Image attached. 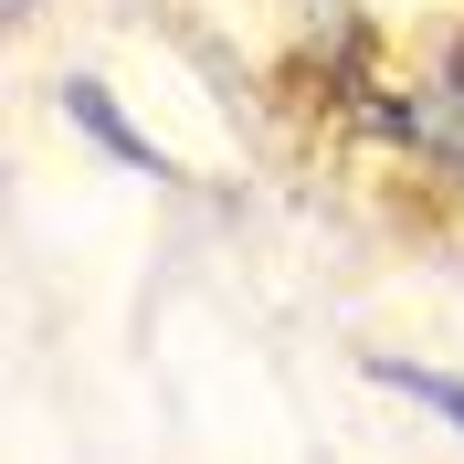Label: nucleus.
Instances as JSON below:
<instances>
[{
    "label": "nucleus",
    "mask_w": 464,
    "mask_h": 464,
    "mask_svg": "<svg viewBox=\"0 0 464 464\" xmlns=\"http://www.w3.org/2000/svg\"><path fill=\"white\" fill-rule=\"evenodd\" d=\"M359 106H370L380 138H401L411 159H433V169L464 179V53H443L433 74H411L401 95H359Z\"/></svg>",
    "instance_id": "nucleus-1"
},
{
    "label": "nucleus",
    "mask_w": 464,
    "mask_h": 464,
    "mask_svg": "<svg viewBox=\"0 0 464 464\" xmlns=\"http://www.w3.org/2000/svg\"><path fill=\"white\" fill-rule=\"evenodd\" d=\"M63 106H74V127H85V138L106 148V159H127V169H159V148H148L138 127H127V116L106 106V85H63Z\"/></svg>",
    "instance_id": "nucleus-2"
},
{
    "label": "nucleus",
    "mask_w": 464,
    "mask_h": 464,
    "mask_svg": "<svg viewBox=\"0 0 464 464\" xmlns=\"http://www.w3.org/2000/svg\"><path fill=\"white\" fill-rule=\"evenodd\" d=\"M380 380H391V391H411V401H433L443 422H464V380H443V370H401V359H370Z\"/></svg>",
    "instance_id": "nucleus-3"
},
{
    "label": "nucleus",
    "mask_w": 464,
    "mask_h": 464,
    "mask_svg": "<svg viewBox=\"0 0 464 464\" xmlns=\"http://www.w3.org/2000/svg\"><path fill=\"white\" fill-rule=\"evenodd\" d=\"M11 11H32V0H11Z\"/></svg>",
    "instance_id": "nucleus-4"
}]
</instances>
